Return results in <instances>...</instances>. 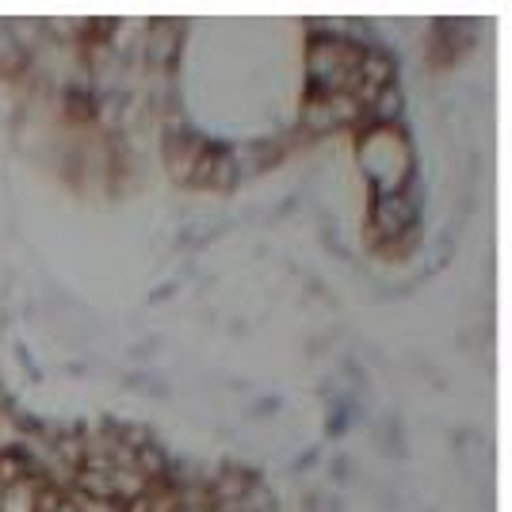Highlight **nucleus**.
I'll return each instance as SVG.
<instances>
[{"label":"nucleus","instance_id":"1a4fd4ad","mask_svg":"<svg viewBox=\"0 0 512 512\" xmlns=\"http://www.w3.org/2000/svg\"><path fill=\"white\" fill-rule=\"evenodd\" d=\"M402 111H406V96H402V88L390 85L383 88L371 104H367V123H379V127H398V119H402Z\"/></svg>","mask_w":512,"mask_h":512},{"label":"nucleus","instance_id":"7ed1b4c3","mask_svg":"<svg viewBox=\"0 0 512 512\" xmlns=\"http://www.w3.org/2000/svg\"><path fill=\"white\" fill-rule=\"evenodd\" d=\"M421 222V203L413 192H390V195H371V211H367V234L371 245L379 249L386 241H398L406 234H417Z\"/></svg>","mask_w":512,"mask_h":512},{"label":"nucleus","instance_id":"423d86ee","mask_svg":"<svg viewBox=\"0 0 512 512\" xmlns=\"http://www.w3.org/2000/svg\"><path fill=\"white\" fill-rule=\"evenodd\" d=\"M398 85V58L379 43H363L360 50V65H356V92L360 104L367 107L383 88Z\"/></svg>","mask_w":512,"mask_h":512},{"label":"nucleus","instance_id":"0eeeda50","mask_svg":"<svg viewBox=\"0 0 512 512\" xmlns=\"http://www.w3.org/2000/svg\"><path fill=\"white\" fill-rule=\"evenodd\" d=\"M203 150H207V138L184 127V119L172 123V127L165 130V138H161V161H165V169H169L172 180H180V184L192 180V169H195V161L203 157Z\"/></svg>","mask_w":512,"mask_h":512},{"label":"nucleus","instance_id":"39448f33","mask_svg":"<svg viewBox=\"0 0 512 512\" xmlns=\"http://www.w3.org/2000/svg\"><path fill=\"white\" fill-rule=\"evenodd\" d=\"M138 50H142V65L150 73H172L176 62H180V50H184V23L176 20H153L142 39H138Z\"/></svg>","mask_w":512,"mask_h":512},{"label":"nucleus","instance_id":"6e6552de","mask_svg":"<svg viewBox=\"0 0 512 512\" xmlns=\"http://www.w3.org/2000/svg\"><path fill=\"white\" fill-rule=\"evenodd\" d=\"M299 123H302V130H306L310 138H325V134H333V130H337V123H333V111H329V96L306 92V96H302Z\"/></svg>","mask_w":512,"mask_h":512},{"label":"nucleus","instance_id":"20e7f679","mask_svg":"<svg viewBox=\"0 0 512 512\" xmlns=\"http://www.w3.org/2000/svg\"><path fill=\"white\" fill-rule=\"evenodd\" d=\"M237 180H241V157L230 146L207 142L203 157L195 161L188 188H199V192H234Z\"/></svg>","mask_w":512,"mask_h":512},{"label":"nucleus","instance_id":"f257e3e1","mask_svg":"<svg viewBox=\"0 0 512 512\" xmlns=\"http://www.w3.org/2000/svg\"><path fill=\"white\" fill-rule=\"evenodd\" d=\"M360 169L367 172L371 195L406 192L413 184V169H417L406 130L367 123L360 130Z\"/></svg>","mask_w":512,"mask_h":512},{"label":"nucleus","instance_id":"f03ea898","mask_svg":"<svg viewBox=\"0 0 512 512\" xmlns=\"http://www.w3.org/2000/svg\"><path fill=\"white\" fill-rule=\"evenodd\" d=\"M363 43L344 39L333 27H314L306 43V92L333 96V92H356V65H360Z\"/></svg>","mask_w":512,"mask_h":512}]
</instances>
